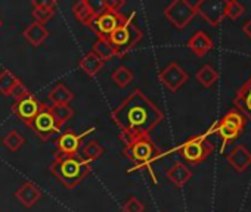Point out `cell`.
<instances>
[{
    "label": "cell",
    "instance_id": "6da1fadb",
    "mask_svg": "<svg viewBox=\"0 0 251 212\" xmlns=\"http://www.w3.org/2000/svg\"><path fill=\"white\" fill-rule=\"evenodd\" d=\"M111 120L120 128V136L136 137L150 136L164 120V114L144 91L136 88L111 112Z\"/></svg>",
    "mask_w": 251,
    "mask_h": 212
},
{
    "label": "cell",
    "instance_id": "7a4b0ae2",
    "mask_svg": "<svg viewBox=\"0 0 251 212\" xmlns=\"http://www.w3.org/2000/svg\"><path fill=\"white\" fill-rule=\"evenodd\" d=\"M52 175L67 189L77 187L89 174H90V164L86 162L78 153L73 156H65L55 153L53 162L49 167Z\"/></svg>",
    "mask_w": 251,
    "mask_h": 212
},
{
    "label": "cell",
    "instance_id": "3957f363",
    "mask_svg": "<svg viewBox=\"0 0 251 212\" xmlns=\"http://www.w3.org/2000/svg\"><path fill=\"white\" fill-rule=\"evenodd\" d=\"M135 18H136V14L133 12L130 17H127V20H126V22L121 27H118L114 33H111L108 37H105L109 42V44L112 46V49L115 50L117 58H124L144 39V33L138 27Z\"/></svg>",
    "mask_w": 251,
    "mask_h": 212
},
{
    "label": "cell",
    "instance_id": "277c9868",
    "mask_svg": "<svg viewBox=\"0 0 251 212\" xmlns=\"http://www.w3.org/2000/svg\"><path fill=\"white\" fill-rule=\"evenodd\" d=\"M106 2L108 8L99 15H96L87 25L98 36V39L108 37L127 20V17L120 11L126 5L124 0H106Z\"/></svg>",
    "mask_w": 251,
    "mask_h": 212
},
{
    "label": "cell",
    "instance_id": "5b68a950",
    "mask_svg": "<svg viewBox=\"0 0 251 212\" xmlns=\"http://www.w3.org/2000/svg\"><path fill=\"white\" fill-rule=\"evenodd\" d=\"M120 139L124 142L123 155L133 161L135 164L139 165L151 164L160 155V149L155 146V143L150 136H136V137L120 136Z\"/></svg>",
    "mask_w": 251,
    "mask_h": 212
},
{
    "label": "cell",
    "instance_id": "8992f818",
    "mask_svg": "<svg viewBox=\"0 0 251 212\" xmlns=\"http://www.w3.org/2000/svg\"><path fill=\"white\" fill-rule=\"evenodd\" d=\"M197 15V2H188V0H173V2L164 9L166 20L176 28L183 30L191 24V21Z\"/></svg>",
    "mask_w": 251,
    "mask_h": 212
},
{
    "label": "cell",
    "instance_id": "52a82bcc",
    "mask_svg": "<svg viewBox=\"0 0 251 212\" xmlns=\"http://www.w3.org/2000/svg\"><path fill=\"white\" fill-rule=\"evenodd\" d=\"M179 152H180L182 158L186 159L188 162H191V164H200V162L205 161L214 152V146L207 139V136L202 134V136L189 137L180 146Z\"/></svg>",
    "mask_w": 251,
    "mask_h": 212
},
{
    "label": "cell",
    "instance_id": "ba28073f",
    "mask_svg": "<svg viewBox=\"0 0 251 212\" xmlns=\"http://www.w3.org/2000/svg\"><path fill=\"white\" fill-rule=\"evenodd\" d=\"M45 102H39L34 94H28L20 100H15L11 106V111L27 126L30 127V124L34 121V118L40 114V111L43 109Z\"/></svg>",
    "mask_w": 251,
    "mask_h": 212
},
{
    "label": "cell",
    "instance_id": "9c48e42d",
    "mask_svg": "<svg viewBox=\"0 0 251 212\" xmlns=\"http://www.w3.org/2000/svg\"><path fill=\"white\" fill-rule=\"evenodd\" d=\"M30 128L42 142H48L49 139H52L55 134L61 131V127L56 124L55 118L49 112V106L46 103L43 106V109L40 111V114L30 124Z\"/></svg>",
    "mask_w": 251,
    "mask_h": 212
},
{
    "label": "cell",
    "instance_id": "30bf717a",
    "mask_svg": "<svg viewBox=\"0 0 251 212\" xmlns=\"http://www.w3.org/2000/svg\"><path fill=\"white\" fill-rule=\"evenodd\" d=\"M160 81L164 84V87H167L170 91H177L189 78L188 72L176 62H170L160 74H158Z\"/></svg>",
    "mask_w": 251,
    "mask_h": 212
},
{
    "label": "cell",
    "instance_id": "8fae6325",
    "mask_svg": "<svg viewBox=\"0 0 251 212\" xmlns=\"http://www.w3.org/2000/svg\"><path fill=\"white\" fill-rule=\"evenodd\" d=\"M197 14H200L210 25H219L225 18L223 0H200L197 2Z\"/></svg>",
    "mask_w": 251,
    "mask_h": 212
},
{
    "label": "cell",
    "instance_id": "7c38bea8",
    "mask_svg": "<svg viewBox=\"0 0 251 212\" xmlns=\"http://www.w3.org/2000/svg\"><path fill=\"white\" fill-rule=\"evenodd\" d=\"M81 137L83 136H77L74 131L68 130L65 133H62L55 145H56V153L59 155H65V156H73L77 155L81 146Z\"/></svg>",
    "mask_w": 251,
    "mask_h": 212
},
{
    "label": "cell",
    "instance_id": "4fadbf2b",
    "mask_svg": "<svg viewBox=\"0 0 251 212\" xmlns=\"http://www.w3.org/2000/svg\"><path fill=\"white\" fill-rule=\"evenodd\" d=\"M15 197L20 200L21 205H24L25 208H31L33 205H36L40 197H42V190L39 189V186H36L31 181L24 183L17 191H15Z\"/></svg>",
    "mask_w": 251,
    "mask_h": 212
},
{
    "label": "cell",
    "instance_id": "5bb4252c",
    "mask_svg": "<svg viewBox=\"0 0 251 212\" xmlns=\"http://www.w3.org/2000/svg\"><path fill=\"white\" fill-rule=\"evenodd\" d=\"M186 46H188V49H189L194 55L202 58V56H205V55L213 49V40L210 39V36H208L207 33H204V31H197V33L188 40Z\"/></svg>",
    "mask_w": 251,
    "mask_h": 212
},
{
    "label": "cell",
    "instance_id": "9a60e30c",
    "mask_svg": "<svg viewBox=\"0 0 251 212\" xmlns=\"http://www.w3.org/2000/svg\"><path fill=\"white\" fill-rule=\"evenodd\" d=\"M227 162L230 164L233 170H236L238 172H242L251 165V153L248 152L247 148H244L242 145H238L227 155Z\"/></svg>",
    "mask_w": 251,
    "mask_h": 212
},
{
    "label": "cell",
    "instance_id": "2e32d148",
    "mask_svg": "<svg viewBox=\"0 0 251 212\" xmlns=\"http://www.w3.org/2000/svg\"><path fill=\"white\" fill-rule=\"evenodd\" d=\"M50 31L43 25V24H39V22H31L24 31H23V36L24 39L34 47H39L40 44L45 43V40L49 37Z\"/></svg>",
    "mask_w": 251,
    "mask_h": 212
},
{
    "label": "cell",
    "instance_id": "e0dca14e",
    "mask_svg": "<svg viewBox=\"0 0 251 212\" xmlns=\"http://www.w3.org/2000/svg\"><path fill=\"white\" fill-rule=\"evenodd\" d=\"M166 175L167 178L177 187V189H182L192 177V171L182 162H176L173 164V167H170L167 171H166Z\"/></svg>",
    "mask_w": 251,
    "mask_h": 212
},
{
    "label": "cell",
    "instance_id": "ac0fdd59",
    "mask_svg": "<svg viewBox=\"0 0 251 212\" xmlns=\"http://www.w3.org/2000/svg\"><path fill=\"white\" fill-rule=\"evenodd\" d=\"M74 97L75 94L64 83H58L56 85H53V88L48 94V99L50 100L52 105H70V102L74 100Z\"/></svg>",
    "mask_w": 251,
    "mask_h": 212
},
{
    "label": "cell",
    "instance_id": "d6986e66",
    "mask_svg": "<svg viewBox=\"0 0 251 212\" xmlns=\"http://www.w3.org/2000/svg\"><path fill=\"white\" fill-rule=\"evenodd\" d=\"M103 65H105V62L100 58H98L93 52H89L87 55H84L78 62L80 69L84 74H87L89 77H95L103 68Z\"/></svg>",
    "mask_w": 251,
    "mask_h": 212
},
{
    "label": "cell",
    "instance_id": "ffe728a7",
    "mask_svg": "<svg viewBox=\"0 0 251 212\" xmlns=\"http://www.w3.org/2000/svg\"><path fill=\"white\" fill-rule=\"evenodd\" d=\"M49 112L52 114L59 127H62L75 117V111L70 105H52L49 106Z\"/></svg>",
    "mask_w": 251,
    "mask_h": 212
},
{
    "label": "cell",
    "instance_id": "44dd1931",
    "mask_svg": "<svg viewBox=\"0 0 251 212\" xmlns=\"http://www.w3.org/2000/svg\"><path fill=\"white\" fill-rule=\"evenodd\" d=\"M73 14L77 18V21H80L84 25H89L90 21L93 20V11L90 8L89 0H78L73 5Z\"/></svg>",
    "mask_w": 251,
    "mask_h": 212
},
{
    "label": "cell",
    "instance_id": "7402d4cb",
    "mask_svg": "<svg viewBox=\"0 0 251 212\" xmlns=\"http://www.w3.org/2000/svg\"><path fill=\"white\" fill-rule=\"evenodd\" d=\"M105 149L102 145H99L96 140H90L89 143H86L83 148H80L78 155L86 161V162H93L95 159H99L103 155Z\"/></svg>",
    "mask_w": 251,
    "mask_h": 212
},
{
    "label": "cell",
    "instance_id": "603a6c76",
    "mask_svg": "<svg viewBox=\"0 0 251 212\" xmlns=\"http://www.w3.org/2000/svg\"><path fill=\"white\" fill-rule=\"evenodd\" d=\"M90 52H93V53H95L98 58H100L103 62L111 61L112 58H117V56H115V50L112 49V46L109 44V42H108L105 37L98 39V40L93 43Z\"/></svg>",
    "mask_w": 251,
    "mask_h": 212
},
{
    "label": "cell",
    "instance_id": "cb8c5ba5",
    "mask_svg": "<svg viewBox=\"0 0 251 212\" xmlns=\"http://www.w3.org/2000/svg\"><path fill=\"white\" fill-rule=\"evenodd\" d=\"M21 80L17 78L9 69H2L0 71V93L5 94V96H12L15 87L18 85Z\"/></svg>",
    "mask_w": 251,
    "mask_h": 212
},
{
    "label": "cell",
    "instance_id": "d4e9b609",
    "mask_svg": "<svg viewBox=\"0 0 251 212\" xmlns=\"http://www.w3.org/2000/svg\"><path fill=\"white\" fill-rule=\"evenodd\" d=\"M195 78L202 87L208 88L219 80V74L211 65H204L202 68H200V71H197Z\"/></svg>",
    "mask_w": 251,
    "mask_h": 212
},
{
    "label": "cell",
    "instance_id": "484cf974",
    "mask_svg": "<svg viewBox=\"0 0 251 212\" xmlns=\"http://www.w3.org/2000/svg\"><path fill=\"white\" fill-rule=\"evenodd\" d=\"M2 145H3L8 150H11V152H17V150H20V149L25 145V139H24V136H23L20 131L11 130L8 134L3 136Z\"/></svg>",
    "mask_w": 251,
    "mask_h": 212
},
{
    "label": "cell",
    "instance_id": "4316f807",
    "mask_svg": "<svg viewBox=\"0 0 251 212\" xmlns=\"http://www.w3.org/2000/svg\"><path fill=\"white\" fill-rule=\"evenodd\" d=\"M111 78H112V81H114L120 88H126V87H127V85L133 81L135 74H133L132 69H129L127 66H118V68L112 72Z\"/></svg>",
    "mask_w": 251,
    "mask_h": 212
},
{
    "label": "cell",
    "instance_id": "83f0119b",
    "mask_svg": "<svg viewBox=\"0 0 251 212\" xmlns=\"http://www.w3.org/2000/svg\"><path fill=\"white\" fill-rule=\"evenodd\" d=\"M222 124H226V126H230L233 128H236L238 131H241L244 128V124H245V120H244V115L239 114L238 111H229L223 118L222 121H219Z\"/></svg>",
    "mask_w": 251,
    "mask_h": 212
},
{
    "label": "cell",
    "instance_id": "f1b7e54d",
    "mask_svg": "<svg viewBox=\"0 0 251 212\" xmlns=\"http://www.w3.org/2000/svg\"><path fill=\"white\" fill-rule=\"evenodd\" d=\"M242 14H245V8L239 2H236V0H226L225 2V17L235 21Z\"/></svg>",
    "mask_w": 251,
    "mask_h": 212
},
{
    "label": "cell",
    "instance_id": "f546056e",
    "mask_svg": "<svg viewBox=\"0 0 251 212\" xmlns=\"http://www.w3.org/2000/svg\"><path fill=\"white\" fill-rule=\"evenodd\" d=\"M216 131L217 134L223 139V142H230V140H235L241 131H238L236 128L230 127V126H226V124H222V123H217V127H216Z\"/></svg>",
    "mask_w": 251,
    "mask_h": 212
},
{
    "label": "cell",
    "instance_id": "4dcf8cb0",
    "mask_svg": "<svg viewBox=\"0 0 251 212\" xmlns=\"http://www.w3.org/2000/svg\"><path fill=\"white\" fill-rule=\"evenodd\" d=\"M31 15H33V18H34V22L45 24V22H48L49 20H52V18H53V15H55V11L34 6V8H33V12H31Z\"/></svg>",
    "mask_w": 251,
    "mask_h": 212
},
{
    "label": "cell",
    "instance_id": "1f68e13d",
    "mask_svg": "<svg viewBox=\"0 0 251 212\" xmlns=\"http://www.w3.org/2000/svg\"><path fill=\"white\" fill-rule=\"evenodd\" d=\"M123 211L124 212H145V205L138 197L132 196L123 205Z\"/></svg>",
    "mask_w": 251,
    "mask_h": 212
},
{
    "label": "cell",
    "instance_id": "d6a6232c",
    "mask_svg": "<svg viewBox=\"0 0 251 212\" xmlns=\"http://www.w3.org/2000/svg\"><path fill=\"white\" fill-rule=\"evenodd\" d=\"M28 94H31V91L24 85L23 81L18 83V85L15 87V90H14V93H12V96H14L15 100H20V99H23V97H25V96H28Z\"/></svg>",
    "mask_w": 251,
    "mask_h": 212
},
{
    "label": "cell",
    "instance_id": "836d02e7",
    "mask_svg": "<svg viewBox=\"0 0 251 212\" xmlns=\"http://www.w3.org/2000/svg\"><path fill=\"white\" fill-rule=\"evenodd\" d=\"M31 5H33V8L37 6V8L52 9V11L56 9V2H55V0H33Z\"/></svg>",
    "mask_w": 251,
    "mask_h": 212
},
{
    "label": "cell",
    "instance_id": "e575fe53",
    "mask_svg": "<svg viewBox=\"0 0 251 212\" xmlns=\"http://www.w3.org/2000/svg\"><path fill=\"white\" fill-rule=\"evenodd\" d=\"M242 31H244V34H245L247 37H250V39H251V20H248V21L244 24Z\"/></svg>",
    "mask_w": 251,
    "mask_h": 212
},
{
    "label": "cell",
    "instance_id": "d590c367",
    "mask_svg": "<svg viewBox=\"0 0 251 212\" xmlns=\"http://www.w3.org/2000/svg\"><path fill=\"white\" fill-rule=\"evenodd\" d=\"M2 25H3V21H2V20H0V28H2Z\"/></svg>",
    "mask_w": 251,
    "mask_h": 212
}]
</instances>
